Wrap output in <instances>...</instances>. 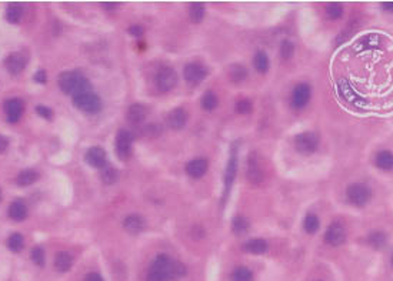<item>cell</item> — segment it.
Listing matches in <instances>:
<instances>
[{
    "mask_svg": "<svg viewBox=\"0 0 393 281\" xmlns=\"http://www.w3.org/2000/svg\"><path fill=\"white\" fill-rule=\"evenodd\" d=\"M0 200H1V193H0Z\"/></svg>",
    "mask_w": 393,
    "mask_h": 281,
    "instance_id": "681fc988",
    "label": "cell"
},
{
    "mask_svg": "<svg viewBox=\"0 0 393 281\" xmlns=\"http://www.w3.org/2000/svg\"><path fill=\"white\" fill-rule=\"evenodd\" d=\"M382 7H383L385 10H388V12L393 13V3H383V4H382Z\"/></svg>",
    "mask_w": 393,
    "mask_h": 281,
    "instance_id": "c3c4849f",
    "label": "cell"
},
{
    "mask_svg": "<svg viewBox=\"0 0 393 281\" xmlns=\"http://www.w3.org/2000/svg\"><path fill=\"white\" fill-rule=\"evenodd\" d=\"M246 176L249 178L250 183L253 184H259L263 181V169L260 166L258 156L256 154H250L249 160H247V169H246Z\"/></svg>",
    "mask_w": 393,
    "mask_h": 281,
    "instance_id": "7c38bea8",
    "label": "cell"
},
{
    "mask_svg": "<svg viewBox=\"0 0 393 281\" xmlns=\"http://www.w3.org/2000/svg\"><path fill=\"white\" fill-rule=\"evenodd\" d=\"M129 33L135 37H140L143 35V27L139 26V25H135V26L129 27Z\"/></svg>",
    "mask_w": 393,
    "mask_h": 281,
    "instance_id": "7bdbcfd3",
    "label": "cell"
},
{
    "mask_svg": "<svg viewBox=\"0 0 393 281\" xmlns=\"http://www.w3.org/2000/svg\"><path fill=\"white\" fill-rule=\"evenodd\" d=\"M84 281H105V280H103V279H102V276H100V274H97V273H89V274L86 276Z\"/></svg>",
    "mask_w": 393,
    "mask_h": 281,
    "instance_id": "f6af8a7d",
    "label": "cell"
},
{
    "mask_svg": "<svg viewBox=\"0 0 393 281\" xmlns=\"http://www.w3.org/2000/svg\"><path fill=\"white\" fill-rule=\"evenodd\" d=\"M102 6H103L105 9H108V10H115L119 4H118V3H103Z\"/></svg>",
    "mask_w": 393,
    "mask_h": 281,
    "instance_id": "7dc6e473",
    "label": "cell"
},
{
    "mask_svg": "<svg viewBox=\"0 0 393 281\" xmlns=\"http://www.w3.org/2000/svg\"><path fill=\"white\" fill-rule=\"evenodd\" d=\"M118 177H119V174L116 172V169L108 167V166H106L105 169H102L100 178H102V181H103L105 184H115L116 180H118Z\"/></svg>",
    "mask_w": 393,
    "mask_h": 281,
    "instance_id": "836d02e7",
    "label": "cell"
},
{
    "mask_svg": "<svg viewBox=\"0 0 393 281\" xmlns=\"http://www.w3.org/2000/svg\"><path fill=\"white\" fill-rule=\"evenodd\" d=\"M316 281H322V280H316Z\"/></svg>",
    "mask_w": 393,
    "mask_h": 281,
    "instance_id": "816d5d0a",
    "label": "cell"
},
{
    "mask_svg": "<svg viewBox=\"0 0 393 281\" xmlns=\"http://www.w3.org/2000/svg\"><path fill=\"white\" fill-rule=\"evenodd\" d=\"M46 79H47V76H46V73H44V70H39L36 74H35V80L38 81V83H46Z\"/></svg>",
    "mask_w": 393,
    "mask_h": 281,
    "instance_id": "ee69618b",
    "label": "cell"
},
{
    "mask_svg": "<svg viewBox=\"0 0 393 281\" xmlns=\"http://www.w3.org/2000/svg\"><path fill=\"white\" fill-rule=\"evenodd\" d=\"M23 102L20 99H10L4 102V113L7 116V121L9 123H17L22 117L23 113Z\"/></svg>",
    "mask_w": 393,
    "mask_h": 281,
    "instance_id": "5bb4252c",
    "label": "cell"
},
{
    "mask_svg": "<svg viewBox=\"0 0 393 281\" xmlns=\"http://www.w3.org/2000/svg\"><path fill=\"white\" fill-rule=\"evenodd\" d=\"M36 111H38V114H39L40 117L47 119V120H50L52 116H53V111H52L49 107H44V106H38V107H36Z\"/></svg>",
    "mask_w": 393,
    "mask_h": 281,
    "instance_id": "b9f144b4",
    "label": "cell"
},
{
    "mask_svg": "<svg viewBox=\"0 0 393 281\" xmlns=\"http://www.w3.org/2000/svg\"><path fill=\"white\" fill-rule=\"evenodd\" d=\"M73 105L76 108H79L84 113H89V114H95L102 108V102L93 92L73 97Z\"/></svg>",
    "mask_w": 393,
    "mask_h": 281,
    "instance_id": "5b68a950",
    "label": "cell"
},
{
    "mask_svg": "<svg viewBox=\"0 0 393 281\" xmlns=\"http://www.w3.org/2000/svg\"><path fill=\"white\" fill-rule=\"evenodd\" d=\"M189 14H190V20H192L193 23H200L204 17L203 4H200V3H193V4L190 6Z\"/></svg>",
    "mask_w": 393,
    "mask_h": 281,
    "instance_id": "1f68e13d",
    "label": "cell"
},
{
    "mask_svg": "<svg viewBox=\"0 0 393 281\" xmlns=\"http://www.w3.org/2000/svg\"><path fill=\"white\" fill-rule=\"evenodd\" d=\"M146 114H148V110L145 106L139 105V103H135L132 105L129 110H127V120L130 121L132 124H140L142 121L146 119Z\"/></svg>",
    "mask_w": 393,
    "mask_h": 281,
    "instance_id": "7402d4cb",
    "label": "cell"
},
{
    "mask_svg": "<svg viewBox=\"0 0 393 281\" xmlns=\"http://www.w3.org/2000/svg\"><path fill=\"white\" fill-rule=\"evenodd\" d=\"M132 143H133V134L129 130H120L116 137V153L118 156L126 160L132 156Z\"/></svg>",
    "mask_w": 393,
    "mask_h": 281,
    "instance_id": "52a82bcc",
    "label": "cell"
},
{
    "mask_svg": "<svg viewBox=\"0 0 393 281\" xmlns=\"http://www.w3.org/2000/svg\"><path fill=\"white\" fill-rule=\"evenodd\" d=\"M236 110H237V113H240V114H249V113L252 111V103H250V100H246V99L239 100V102L236 103Z\"/></svg>",
    "mask_w": 393,
    "mask_h": 281,
    "instance_id": "ab89813d",
    "label": "cell"
},
{
    "mask_svg": "<svg viewBox=\"0 0 393 281\" xmlns=\"http://www.w3.org/2000/svg\"><path fill=\"white\" fill-rule=\"evenodd\" d=\"M30 257H32V260H33V263H36L39 267H41V266H44V250L41 248V247H35L33 250H32V253H30Z\"/></svg>",
    "mask_w": 393,
    "mask_h": 281,
    "instance_id": "74e56055",
    "label": "cell"
},
{
    "mask_svg": "<svg viewBox=\"0 0 393 281\" xmlns=\"http://www.w3.org/2000/svg\"><path fill=\"white\" fill-rule=\"evenodd\" d=\"M319 147V136L313 132H305L296 136L295 139V148L299 153L309 154L316 151Z\"/></svg>",
    "mask_w": 393,
    "mask_h": 281,
    "instance_id": "8992f818",
    "label": "cell"
},
{
    "mask_svg": "<svg viewBox=\"0 0 393 281\" xmlns=\"http://www.w3.org/2000/svg\"><path fill=\"white\" fill-rule=\"evenodd\" d=\"M326 14H327V17L332 19V20H338V19H340L342 14H343V7H342V4H340V3H330V4H327V7H326Z\"/></svg>",
    "mask_w": 393,
    "mask_h": 281,
    "instance_id": "d590c367",
    "label": "cell"
},
{
    "mask_svg": "<svg viewBox=\"0 0 393 281\" xmlns=\"http://www.w3.org/2000/svg\"><path fill=\"white\" fill-rule=\"evenodd\" d=\"M186 123H188V111L185 108H175L167 116V126L173 130H182L186 126Z\"/></svg>",
    "mask_w": 393,
    "mask_h": 281,
    "instance_id": "2e32d148",
    "label": "cell"
},
{
    "mask_svg": "<svg viewBox=\"0 0 393 281\" xmlns=\"http://www.w3.org/2000/svg\"><path fill=\"white\" fill-rule=\"evenodd\" d=\"M319 226H320V221H319V217L313 213H309V214L305 217V221H303V228L306 233L309 234H314L317 230H319Z\"/></svg>",
    "mask_w": 393,
    "mask_h": 281,
    "instance_id": "f1b7e54d",
    "label": "cell"
},
{
    "mask_svg": "<svg viewBox=\"0 0 393 281\" xmlns=\"http://www.w3.org/2000/svg\"><path fill=\"white\" fill-rule=\"evenodd\" d=\"M370 196H372L370 190L362 183H354L346 190V199L352 206H356V207H363L369 201Z\"/></svg>",
    "mask_w": 393,
    "mask_h": 281,
    "instance_id": "277c9868",
    "label": "cell"
},
{
    "mask_svg": "<svg viewBox=\"0 0 393 281\" xmlns=\"http://www.w3.org/2000/svg\"><path fill=\"white\" fill-rule=\"evenodd\" d=\"M217 105H219L217 96L213 93V92H210V90L202 97V107H203L204 110H207V111L215 110V108L217 107Z\"/></svg>",
    "mask_w": 393,
    "mask_h": 281,
    "instance_id": "d6a6232c",
    "label": "cell"
},
{
    "mask_svg": "<svg viewBox=\"0 0 393 281\" xmlns=\"http://www.w3.org/2000/svg\"><path fill=\"white\" fill-rule=\"evenodd\" d=\"M293 52H295V46H293L292 41L285 40L282 43V46H280V56H282L285 60H289V59L293 56Z\"/></svg>",
    "mask_w": 393,
    "mask_h": 281,
    "instance_id": "f35d334b",
    "label": "cell"
},
{
    "mask_svg": "<svg viewBox=\"0 0 393 281\" xmlns=\"http://www.w3.org/2000/svg\"><path fill=\"white\" fill-rule=\"evenodd\" d=\"M209 163L204 157H197L193 159L186 164V173L189 174L192 178H200L203 177L206 172H207Z\"/></svg>",
    "mask_w": 393,
    "mask_h": 281,
    "instance_id": "e0dca14e",
    "label": "cell"
},
{
    "mask_svg": "<svg viewBox=\"0 0 393 281\" xmlns=\"http://www.w3.org/2000/svg\"><path fill=\"white\" fill-rule=\"evenodd\" d=\"M247 228H249V223H247V220L244 218L243 215H237V217H235V220H233V223H232V230H233V233H236V234H242L244 231H247Z\"/></svg>",
    "mask_w": 393,
    "mask_h": 281,
    "instance_id": "e575fe53",
    "label": "cell"
},
{
    "mask_svg": "<svg viewBox=\"0 0 393 281\" xmlns=\"http://www.w3.org/2000/svg\"><path fill=\"white\" fill-rule=\"evenodd\" d=\"M25 246V240H23V236L19 234V233H14L12 234L9 239H7V247L13 251V253H19Z\"/></svg>",
    "mask_w": 393,
    "mask_h": 281,
    "instance_id": "f546056e",
    "label": "cell"
},
{
    "mask_svg": "<svg viewBox=\"0 0 393 281\" xmlns=\"http://www.w3.org/2000/svg\"><path fill=\"white\" fill-rule=\"evenodd\" d=\"M382 46V37H380L378 33H369L362 36L359 40L356 41L354 44V49L357 52H370V50H376L380 49Z\"/></svg>",
    "mask_w": 393,
    "mask_h": 281,
    "instance_id": "4fadbf2b",
    "label": "cell"
},
{
    "mask_svg": "<svg viewBox=\"0 0 393 281\" xmlns=\"http://www.w3.org/2000/svg\"><path fill=\"white\" fill-rule=\"evenodd\" d=\"M243 251L249 254H265L268 251V243L263 239H252L243 244Z\"/></svg>",
    "mask_w": 393,
    "mask_h": 281,
    "instance_id": "d6986e66",
    "label": "cell"
},
{
    "mask_svg": "<svg viewBox=\"0 0 393 281\" xmlns=\"http://www.w3.org/2000/svg\"><path fill=\"white\" fill-rule=\"evenodd\" d=\"M146 281H169V279H167L166 276H163L162 273H159V271H156V270L150 268Z\"/></svg>",
    "mask_w": 393,
    "mask_h": 281,
    "instance_id": "60d3db41",
    "label": "cell"
},
{
    "mask_svg": "<svg viewBox=\"0 0 393 281\" xmlns=\"http://www.w3.org/2000/svg\"><path fill=\"white\" fill-rule=\"evenodd\" d=\"M183 74H185V80L188 81L189 84L196 86V84H199V83H202L204 80V77L207 74V70L199 63H189V65L185 66Z\"/></svg>",
    "mask_w": 393,
    "mask_h": 281,
    "instance_id": "30bf717a",
    "label": "cell"
},
{
    "mask_svg": "<svg viewBox=\"0 0 393 281\" xmlns=\"http://www.w3.org/2000/svg\"><path fill=\"white\" fill-rule=\"evenodd\" d=\"M369 243L375 247V248H382L386 244V236L382 231H375L369 236Z\"/></svg>",
    "mask_w": 393,
    "mask_h": 281,
    "instance_id": "8d00e7d4",
    "label": "cell"
},
{
    "mask_svg": "<svg viewBox=\"0 0 393 281\" xmlns=\"http://www.w3.org/2000/svg\"><path fill=\"white\" fill-rule=\"evenodd\" d=\"M59 87L62 92L78 97L81 94L92 93V84L78 71H65L59 76Z\"/></svg>",
    "mask_w": 393,
    "mask_h": 281,
    "instance_id": "6da1fadb",
    "label": "cell"
},
{
    "mask_svg": "<svg viewBox=\"0 0 393 281\" xmlns=\"http://www.w3.org/2000/svg\"><path fill=\"white\" fill-rule=\"evenodd\" d=\"M9 217L14 221H23L27 217V206L25 201L14 200L9 207Z\"/></svg>",
    "mask_w": 393,
    "mask_h": 281,
    "instance_id": "ffe728a7",
    "label": "cell"
},
{
    "mask_svg": "<svg viewBox=\"0 0 393 281\" xmlns=\"http://www.w3.org/2000/svg\"><path fill=\"white\" fill-rule=\"evenodd\" d=\"M255 276L247 267H236L231 273V281H253Z\"/></svg>",
    "mask_w": 393,
    "mask_h": 281,
    "instance_id": "484cf974",
    "label": "cell"
},
{
    "mask_svg": "<svg viewBox=\"0 0 393 281\" xmlns=\"http://www.w3.org/2000/svg\"><path fill=\"white\" fill-rule=\"evenodd\" d=\"M84 160L87 164H90L92 167L95 169H105L106 164H108V154L106 151L103 150L102 147L99 146H95V147H90L86 154H84Z\"/></svg>",
    "mask_w": 393,
    "mask_h": 281,
    "instance_id": "9c48e42d",
    "label": "cell"
},
{
    "mask_svg": "<svg viewBox=\"0 0 393 281\" xmlns=\"http://www.w3.org/2000/svg\"><path fill=\"white\" fill-rule=\"evenodd\" d=\"M236 170H237V157H236V151H232L231 160H229L226 173H225V188H226V193L231 191L232 184H233L235 177H236Z\"/></svg>",
    "mask_w": 393,
    "mask_h": 281,
    "instance_id": "44dd1931",
    "label": "cell"
},
{
    "mask_svg": "<svg viewBox=\"0 0 393 281\" xmlns=\"http://www.w3.org/2000/svg\"><path fill=\"white\" fill-rule=\"evenodd\" d=\"M392 264H393V254H392Z\"/></svg>",
    "mask_w": 393,
    "mask_h": 281,
    "instance_id": "f907efd6",
    "label": "cell"
},
{
    "mask_svg": "<svg viewBox=\"0 0 393 281\" xmlns=\"http://www.w3.org/2000/svg\"><path fill=\"white\" fill-rule=\"evenodd\" d=\"M38 180H39V173L36 170H33V169H26V170L20 172L16 177V183L19 186H23V187L33 184Z\"/></svg>",
    "mask_w": 393,
    "mask_h": 281,
    "instance_id": "cb8c5ba5",
    "label": "cell"
},
{
    "mask_svg": "<svg viewBox=\"0 0 393 281\" xmlns=\"http://www.w3.org/2000/svg\"><path fill=\"white\" fill-rule=\"evenodd\" d=\"M311 94H312V90L309 87V84L306 83H300L298 84L293 92H292V106L295 108H303L311 100Z\"/></svg>",
    "mask_w": 393,
    "mask_h": 281,
    "instance_id": "ba28073f",
    "label": "cell"
},
{
    "mask_svg": "<svg viewBox=\"0 0 393 281\" xmlns=\"http://www.w3.org/2000/svg\"><path fill=\"white\" fill-rule=\"evenodd\" d=\"M73 266V257L72 254H69L68 251H62L56 255L54 258V268L59 271V273H66Z\"/></svg>",
    "mask_w": 393,
    "mask_h": 281,
    "instance_id": "603a6c76",
    "label": "cell"
},
{
    "mask_svg": "<svg viewBox=\"0 0 393 281\" xmlns=\"http://www.w3.org/2000/svg\"><path fill=\"white\" fill-rule=\"evenodd\" d=\"M229 76H231L233 83H242L247 77V70L243 66H240V65H236V66H233L231 69Z\"/></svg>",
    "mask_w": 393,
    "mask_h": 281,
    "instance_id": "4dcf8cb0",
    "label": "cell"
},
{
    "mask_svg": "<svg viewBox=\"0 0 393 281\" xmlns=\"http://www.w3.org/2000/svg\"><path fill=\"white\" fill-rule=\"evenodd\" d=\"M26 57L22 53H12L9 54L4 60V66L10 74H20L25 67H26Z\"/></svg>",
    "mask_w": 393,
    "mask_h": 281,
    "instance_id": "9a60e30c",
    "label": "cell"
},
{
    "mask_svg": "<svg viewBox=\"0 0 393 281\" xmlns=\"http://www.w3.org/2000/svg\"><path fill=\"white\" fill-rule=\"evenodd\" d=\"M346 240V231L342 224L339 223H332L325 233V241L332 246V247H338L340 244H343Z\"/></svg>",
    "mask_w": 393,
    "mask_h": 281,
    "instance_id": "8fae6325",
    "label": "cell"
},
{
    "mask_svg": "<svg viewBox=\"0 0 393 281\" xmlns=\"http://www.w3.org/2000/svg\"><path fill=\"white\" fill-rule=\"evenodd\" d=\"M253 66L259 73H266L269 70V57L265 52H258L253 57Z\"/></svg>",
    "mask_w": 393,
    "mask_h": 281,
    "instance_id": "4316f807",
    "label": "cell"
},
{
    "mask_svg": "<svg viewBox=\"0 0 393 281\" xmlns=\"http://www.w3.org/2000/svg\"><path fill=\"white\" fill-rule=\"evenodd\" d=\"M146 227L145 218L139 214H129L123 220V228L130 234H139Z\"/></svg>",
    "mask_w": 393,
    "mask_h": 281,
    "instance_id": "ac0fdd59",
    "label": "cell"
},
{
    "mask_svg": "<svg viewBox=\"0 0 393 281\" xmlns=\"http://www.w3.org/2000/svg\"><path fill=\"white\" fill-rule=\"evenodd\" d=\"M155 84H156L157 90L162 92V93H167V92L173 90L175 86L177 84V74L176 71H175V69H172V67H162L156 73Z\"/></svg>",
    "mask_w": 393,
    "mask_h": 281,
    "instance_id": "3957f363",
    "label": "cell"
},
{
    "mask_svg": "<svg viewBox=\"0 0 393 281\" xmlns=\"http://www.w3.org/2000/svg\"><path fill=\"white\" fill-rule=\"evenodd\" d=\"M22 14H23V9H22L20 4L12 3V4L7 6V10H6V19H7V22H10L13 25L19 23V20L22 19Z\"/></svg>",
    "mask_w": 393,
    "mask_h": 281,
    "instance_id": "83f0119b",
    "label": "cell"
},
{
    "mask_svg": "<svg viewBox=\"0 0 393 281\" xmlns=\"http://www.w3.org/2000/svg\"><path fill=\"white\" fill-rule=\"evenodd\" d=\"M336 89H338V93H339L340 99H342L343 102H346L349 106L357 108L365 106V100L360 97V94H357L354 92V89L351 86V83L348 80H345V79L338 80V83H336Z\"/></svg>",
    "mask_w": 393,
    "mask_h": 281,
    "instance_id": "7a4b0ae2",
    "label": "cell"
},
{
    "mask_svg": "<svg viewBox=\"0 0 393 281\" xmlns=\"http://www.w3.org/2000/svg\"><path fill=\"white\" fill-rule=\"evenodd\" d=\"M376 166L380 170H393V153L388 151V150H382L376 156Z\"/></svg>",
    "mask_w": 393,
    "mask_h": 281,
    "instance_id": "d4e9b609",
    "label": "cell"
},
{
    "mask_svg": "<svg viewBox=\"0 0 393 281\" xmlns=\"http://www.w3.org/2000/svg\"><path fill=\"white\" fill-rule=\"evenodd\" d=\"M7 146H9V141H7V139H6L4 136H1V134H0V154L6 151Z\"/></svg>",
    "mask_w": 393,
    "mask_h": 281,
    "instance_id": "bcb514c9",
    "label": "cell"
}]
</instances>
